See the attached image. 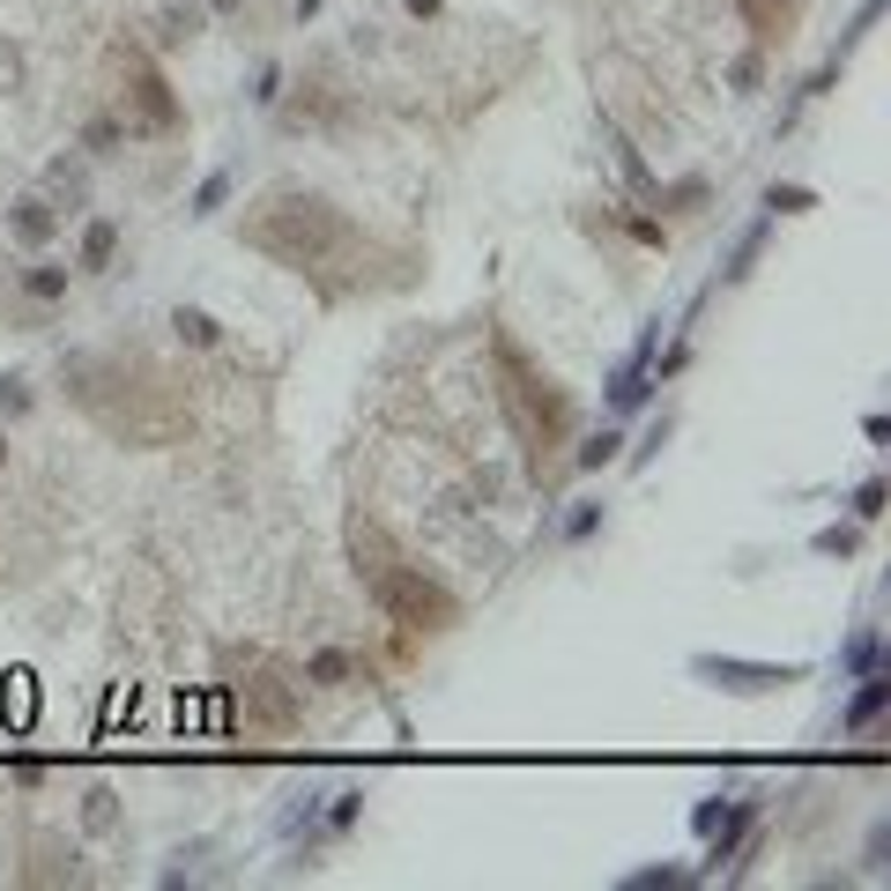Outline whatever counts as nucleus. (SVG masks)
Returning a JSON list of instances; mask_svg holds the SVG:
<instances>
[{
	"label": "nucleus",
	"mask_w": 891,
	"mask_h": 891,
	"mask_svg": "<svg viewBox=\"0 0 891 891\" xmlns=\"http://www.w3.org/2000/svg\"><path fill=\"white\" fill-rule=\"evenodd\" d=\"M246 246L268 260H283L297 275H320V268H335L349 246H357V231H349V215L335 201H320V194H305V186H275L253 215H246Z\"/></svg>",
	"instance_id": "1"
},
{
	"label": "nucleus",
	"mask_w": 891,
	"mask_h": 891,
	"mask_svg": "<svg viewBox=\"0 0 891 891\" xmlns=\"http://www.w3.org/2000/svg\"><path fill=\"white\" fill-rule=\"evenodd\" d=\"M349 557H357L364 594L380 602V617H394L401 632H454V624H461V602L438 587L424 565H409V557L394 550V543H386V528L349 520Z\"/></svg>",
	"instance_id": "2"
},
{
	"label": "nucleus",
	"mask_w": 891,
	"mask_h": 891,
	"mask_svg": "<svg viewBox=\"0 0 891 891\" xmlns=\"http://www.w3.org/2000/svg\"><path fill=\"white\" fill-rule=\"evenodd\" d=\"M498 394H506V417L520 431V446H528V461L543 468L550 446H565V431H572V401H565V386H550L506 335H498Z\"/></svg>",
	"instance_id": "3"
},
{
	"label": "nucleus",
	"mask_w": 891,
	"mask_h": 891,
	"mask_svg": "<svg viewBox=\"0 0 891 891\" xmlns=\"http://www.w3.org/2000/svg\"><path fill=\"white\" fill-rule=\"evenodd\" d=\"M120 75H127V104H120V127H127V134L171 141V134L186 127V112H178V97H171V83H164V67H157L141 45L120 52Z\"/></svg>",
	"instance_id": "4"
},
{
	"label": "nucleus",
	"mask_w": 891,
	"mask_h": 891,
	"mask_svg": "<svg viewBox=\"0 0 891 891\" xmlns=\"http://www.w3.org/2000/svg\"><path fill=\"white\" fill-rule=\"evenodd\" d=\"M691 677L728 698H772L788 683H809V661H743V654H691Z\"/></svg>",
	"instance_id": "5"
},
{
	"label": "nucleus",
	"mask_w": 891,
	"mask_h": 891,
	"mask_svg": "<svg viewBox=\"0 0 891 891\" xmlns=\"http://www.w3.org/2000/svg\"><path fill=\"white\" fill-rule=\"evenodd\" d=\"M758 817H765V795H728L721 817H714V832H706V862L691 869V884L735 877V869H743V854H751V832H758Z\"/></svg>",
	"instance_id": "6"
},
{
	"label": "nucleus",
	"mask_w": 891,
	"mask_h": 891,
	"mask_svg": "<svg viewBox=\"0 0 891 891\" xmlns=\"http://www.w3.org/2000/svg\"><path fill=\"white\" fill-rule=\"evenodd\" d=\"M654 349H661V320H646L639 342L609 364V380H602V409H609V417H639V409L654 401Z\"/></svg>",
	"instance_id": "7"
},
{
	"label": "nucleus",
	"mask_w": 891,
	"mask_h": 891,
	"mask_svg": "<svg viewBox=\"0 0 891 891\" xmlns=\"http://www.w3.org/2000/svg\"><path fill=\"white\" fill-rule=\"evenodd\" d=\"M246 721H253L260 735H290V728L305 721V683L268 661V669L246 683Z\"/></svg>",
	"instance_id": "8"
},
{
	"label": "nucleus",
	"mask_w": 891,
	"mask_h": 891,
	"mask_svg": "<svg viewBox=\"0 0 891 891\" xmlns=\"http://www.w3.org/2000/svg\"><path fill=\"white\" fill-rule=\"evenodd\" d=\"M884 706H891V661H884V669H869V677H854V698L840 706V728L862 735V728L884 721Z\"/></svg>",
	"instance_id": "9"
},
{
	"label": "nucleus",
	"mask_w": 891,
	"mask_h": 891,
	"mask_svg": "<svg viewBox=\"0 0 891 891\" xmlns=\"http://www.w3.org/2000/svg\"><path fill=\"white\" fill-rule=\"evenodd\" d=\"M772 223H780V215H751V223L735 231V246H728V260H721V275H714V283H728V290H735V283H751V268H758Z\"/></svg>",
	"instance_id": "10"
},
{
	"label": "nucleus",
	"mask_w": 891,
	"mask_h": 891,
	"mask_svg": "<svg viewBox=\"0 0 891 891\" xmlns=\"http://www.w3.org/2000/svg\"><path fill=\"white\" fill-rule=\"evenodd\" d=\"M743 23L758 30V45L795 38V23H803V0H743Z\"/></svg>",
	"instance_id": "11"
},
{
	"label": "nucleus",
	"mask_w": 891,
	"mask_h": 891,
	"mask_svg": "<svg viewBox=\"0 0 891 891\" xmlns=\"http://www.w3.org/2000/svg\"><path fill=\"white\" fill-rule=\"evenodd\" d=\"M8 231H15L23 246H52V231H60V215H52V201H38V194H23V201L8 209Z\"/></svg>",
	"instance_id": "12"
},
{
	"label": "nucleus",
	"mask_w": 891,
	"mask_h": 891,
	"mask_svg": "<svg viewBox=\"0 0 891 891\" xmlns=\"http://www.w3.org/2000/svg\"><path fill=\"white\" fill-rule=\"evenodd\" d=\"M884 661H891L884 632H869V624H862V632L840 639V677H869V669H884Z\"/></svg>",
	"instance_id": "13"
},
{
	"label": "nucleus",
	"mask_w": 891,
	"mask_h": 891,
	"mask_svg": "<svg viewBox=\"0 0 891 891\" xmlns=\"http://www.w3.org/2000/svg\"><path fill=\"white\" fill-rule=\"evenodd\" d=\"M609 149H617V171L632 178V194H639V201H661V178L646 171V157H639V141H632V134H624V127H609Z\"/></svg>",
	"instance_id": "14"
},
{
	"label": "nucleus",
	"mask_w": 891,
	"mask_h": 891,
	"mask_svg": "<svg viewBox=\"0 0 891 891\" xmlns=\"http://www.w3.org/2000/svg\"><path fill=\"white\" fill-rule=\"evenodd\" d=\"M320 840H349L357 832V817H364V788H342V795H320Z\"/></svg>",
	"instance_id": "15"
},
{
	"label": "nucleus",
	"mask_w": 891,
	"mask_h": 891,
	"mask_svg": "<svg viewBox=\"0 0 891 891\" xmlns=\"http://www.w3.org/2000/svg\"><path fill=\"white\" fill-rule=\"evenodd\" d=\"M231 194H238V171H209V178L194 186L186 215H194V223H209V215H223V209H231Z\"/></svg>",
	"instance_id": "16"
},
{
	"label": "nucleus",
	"mask_w": 891,
	"mask_h": 891,
	"mask_svg": "<svg viewBox=\"0 0 891 891\" xmlns=\"http://www.w3.org/2000/svg\"><path fill=\"white\" fill-rule=\"evenodd\" d=\"M171 335L186 342V349H215V342H223V320L201 312V305H178V312H171Z\"/></svg>",
	"instance_id": "17"
},
{
	"label": "nucleus",
	"mask_w": 891,
	"mask_h": 891,
	"mask_svg": "<svg viewBox=\"0 0 891 891\" xmlns=\"http://www.w3.org/2000/svg\"><path fill=\"white\" fill-rule=\"evenodd\" d=\"M609 461H624V431L617 424H602V431H587V438H580V454H572V468H609Z\"/></svg>",
	"instance_id": "18"
},
{
	"label": "nucleus",
	"mask_w": 891,
	"mask_h": 891,
	"mask_svg": "<svg viewBox=\"0 0 891 891\" xmlns=\"http://www.w3.org/2000/svg\"><path fill=\"white\" fill-rule=\"evenodd\" d=\"M112 253H120V223H112V215H97V223L83 231V268H89V275H104Z\"/></svg>",
	"instance_id": "19"
},
{
	"label": "nucleus",
	"mask_w": 891,
	"mask_h": 891,
	"mask_svg": "<svg viewBox=\"0 0 891 891\" xmlns=\"http://www.w3.org/2000/svg\"><path fill=\"white\" fill-rule=\"evenodd\" d=\"M809 550H817V557H840V565H847V557L862 550V520H832V528H817V535H809Z\"/></svg>",
	"instance_id": "20"
},
{
	"label": "nucleus",
	"mask_w": 891,
	"mask_h": 891,
	"mask_svg": "<svg viewBox=\"0 0 891 891\" xmlns=\"http://www.w3.org/2000/svg\"><path fill=\"white\" fill-rule=\"evenodd\" d=\"M357 677V654L349 646H320L312 661H305V683H349Z\"/></svg>",
	"instance_id": "21"
},
{
	"label": "nucleus",
	"mask_w": 891,
	"mask_h": 891,
	"mask_svg": "<svg viewBox=\"0 0 891 891\" xmlns=\"http://www.w3.org/2000/svg\"><path fill=\"white\" fill-rule=\"evenodd\" d=\"M112 825H120V795H112V788H89L83 795V832L89 840H104Z\"/></svg>",
	"instance_id": "22"
},
{
	"label": "nucleus",
	"mask_w": 891,
	"mask_h": 891,
	"mask_svg": "<svg viewBox=\"0 0 891 891\" xmlns=\"http://www.w3.org/2000/svg\"><path fill=\"white\" fill-rule=\"evenodd\" d=\"M602 520H609V506H602V498H580V506L565 512V528H557V535H565V543H594V535H602Z\"/></svg>",
	"instance_id": "23"
},
{
	"label": "nucleus",
	"mask_w": 891,
	"mask_h": 891,
	"mask_svg": "<svg viewBox=\"0 0 891 891\" xmlns=\"http://www.w3.org/2000/svg\"><path fill=\"white\" fill-rule=\"evenodd\" d=\"M120 141H127L120 112H97V120L83 127V149H89V157H120Z\"/></svg>",
	"instance_id": "24"
},
{
	"label": "nucleus",
	"mask_w": 891,
	"mask_h": 891,
	"mask_svg": "<svg viewBox=\"0 0 891 891\" xmlns=\"http://www.w3.org/2000/svg\"><path fill=\"white\" fill-rule=\"evenodd\" d=\"M809 209H817V194L795 186V178H788V186H780V178L765 186V215H809Z\"/></svg>",
	"instance_id": "25"
},
{
	"label": "nucleus",
	"mask_w": 891,
	"mask_h": 891,
	"mask_svg": "<svg viewBox=\"0 0 891 891\" xmlns=\"http://www.w3.org/2000/svg\"><path fill=\"white\" fill-rule=\"evenodd\" d=\"M23 290L38 297V305H60V297H67V268H60V260H38V268L23 275Z\"/></svg>",
	"instance_id": "26"
},
{
	"label": "nucleus",
	"mask_w": 891,
	"mask_h": 891,
	"mask_svg": "<svg viewBox=\"0 0 891 891\" xmlns=\"http://www.w3.org/2000/svg\"><path fill=\"white\" fill-rule=\"evenodd\" d=\"M683 884H691V869H677V862H661V869H632V877H624L617 891H683Z\"/></svg>",
	"instance_id": "27"
},
{
	"label": "nucleus",
	"mask_w": 891,
	"mask_h": 891,
	"mask_svg": "<svg viewBox=\"0 0 891 891\" xmlns=\"http://www.w3.org/2000/svg\"><path fill=\"white\" fill-rule=\"evenodd\" d=\"M669 438H677V417H669V409H661V417H654V424H646V438H639L632 454H624V461L632 468H654V454H661V446H669Z\"/></svg>",
	"instance_id": "28"
},
{
	"label": "nucleus",
	"mask_w": 891,
	"mask_h": 891,
	"mask_svg": "<svg viewBox=\"0 0 891 891\" xmlns=\"http://www.w3.org/2000/svg\"><path fill=\"white\" fill-rule=\"evenodd\" d=\"M847 512L862 520V528H869V520H884V483H877V475H869V483H854V491H847Z\"/></svg>",
	"instance_id": "29"
},
{
	"label": "nucleus",
	"mask_w": 891,
	"mask_h": 891,
	"mask_svg": "<svg viewBox=\"0 0 891 891\" xmlns=\"http://www.w3.org/2000/svg\"><path fill=\"white\" fill-rule=\"evenodd\" d=\"M253 104H260V112H275V104H283V60H260V67H253Z\"/></svg>",
	"instance_id": "30"
},
{
	"label": "nucleus",
	"mask_w": 891,
	"mask_h": 891,
	"mask_svg": "<svg viewBox=\"0 0 891 891\" xmlns=\"http://www.w3.org/2000/svg\"><path fill=\"white\" fill-rule=\"evenodd\" d=\"M194 30H201V8H164V30H157V38H164V45H186Z\"/></svg>",
	"instance_id": "31"
},
{
	"label": "nucleus",
	"mask_w": 891,
	"mask_h": 891,
	"mask_svg": "<svg viewBox=\"0 0 891 891\" xmlns=\"http://www.w3.org/2000/svg\"><path fill=\"white\" fill-rule=\"evenodd\" d=\"M728 83L743 89V97H751V89L765 83V45H751V52H743V60H735V67H728Z\"/></svg>",
	"instance_id": "32"
},
{
	"label": "nucleus",
	"mask_w": 891,
	"mask_h": 891,
	"mask_svg": "<svg viewBox=\"0 0 891 891\" xmlns=\"http://www.w3.org/2000/svg\"><path fill=\"white\" fill-rule=\"evenodd\" d=\"M30 409V380H0V417H23Z\"/></svg>",
	"instance_id": "33"
},
{
	"label": "nucleus",
	"mask_w": 891,
	"mask_h": 891,
	"mask_svg": "<svg viewBox=\"0 0 891 891\" xmlns=\"http://www.w3.org/2000/svg\"><path fill=\"white\" fill-rule=\"evenodd\" d=\"M38 854H45V862H60V840H38ZM30 877L52 884V877H83V869H75V854H67V869H30Z\"/></svg>",
	"instance_id": "34"
},
{
	"label": "nucleus",
	"mask_w": 891,
	"mask_h": 891,
	"mask_svg": "<svg viewBox=\"0 0 891 891\" xmlns=\"http://www.w3.org/2000/svg\"><path fill=\"white\" fill-rule=\"evenodd\" d=\"M884 854H891V832H884V825H869V847H862V862H869V877H884Z\"/></svg>",
	"instance_id": "35"
},
{
	"label": "nucleus",
	"mask_w": 891,
	"mask_h": 891,
	"mask_svg": "<svg viewBox=\"0 0 891 891\" xmlns=\"http://www.w3.org/2000/svg\"><path fill=\"white\" fill-rule=\"evenodd\" d=\"M624 231H632L639 246H669V231H661V223H654V215H624Z\"/></svg>",
	"instance_id": "36"
},
{
	"label": "nucleus",
	"mask_w": 891,
	"mask_h": 891,
	"mask_svg": "<svg viewBox=\"0 0 891 891\" xmlns=\"http://www.w3.org/2000/svg\"><path fill=\"white\" fill-rule=\"evenodd\" d=\"M714 817H721V795H706V803L691 809V832H698V840H706V832H714Z\"/></svg>",
	"instance_id": "37"
},
{
	"label": "nucleus",
	"mask_w": 891,
	"mask_h": 891,
	"mask_svg": "<svg viewBox=\"0 0 891 891\" xmlns=\"http://www.w3.org/2000/svg\"><path fill=\"white\" fill-rule=\"evenodd\" d=\"M862 438H869V446H884V438H891V417H884V409H869V417H862Z\"/></svg>",
	"instance_id": "38"
},
{
	"label": "nucleus",
	"mask_w": 891,
	"mask_h": 891,
	"mask_svg": "<svg viewBox=\"0 0 891 891\" xmlns=\"http://www.w3.org/2000/svg\"><path fill=\"white\" fill-rule=\"evenodd\" d=\"M669 201H677V209H698V201H706V178H683V186L669 194Z\"/></svg>",
	"instance_id": "39"
},
{
	"label": "nucleus",
	"mask_w": 891,
	"mask_h": 891,
	"mask_svg": "<svg viewBox=\"0 0 891 891\" xmlns=\"http://www.w3.org/2000/svg\"><path fill=\"white\" fill-rule=\"evenodd\" d=\"M401 8H409V15H438V0H401Z\"/></svg>",
	"instance_id": "40"
},
{
	"label": "nucleus",
	"mask_w": 891,
	"mask_h": 891,
	"mask_svg": "<svg viewBox=\"0 0 891 891\" xmlns=\"http://www.w3.org/2000/svg\"><path fill=\"white\" fill-rule=\"evenodd\" d=\"M238 8H246V0H209V15H238Z\"/></svg>",
	"instance_id": "41"
},
{
	"label": "nucleus",
	"mask_w": 891,
	"mask_h": 891,
	"mask_svg": "<svg viewBox=\"0 0 891 891\" xmlns=\"http://www.w3.org/2000/svg\"><path fill=\"white\" fill-rule=\"evenodd\" d=\"M312 15H320V0H297V23H312Z\"/></svg>",
	"instance_id": "42"
},
{
	"label": "nucleus",
	"mask_w": 891,
	"mask_h": 891,
	"mask_svg": "<svg viewBox=\"0 0 891 891\" xmlns=\"http://www.w3.org/2000/svg\"><path fill=\"white\" fill-rule=\"evenodd\" d=\"M0 468H8V431H0Z\"/></svg>",
	"instance_id": "43"
}]
</instances>
